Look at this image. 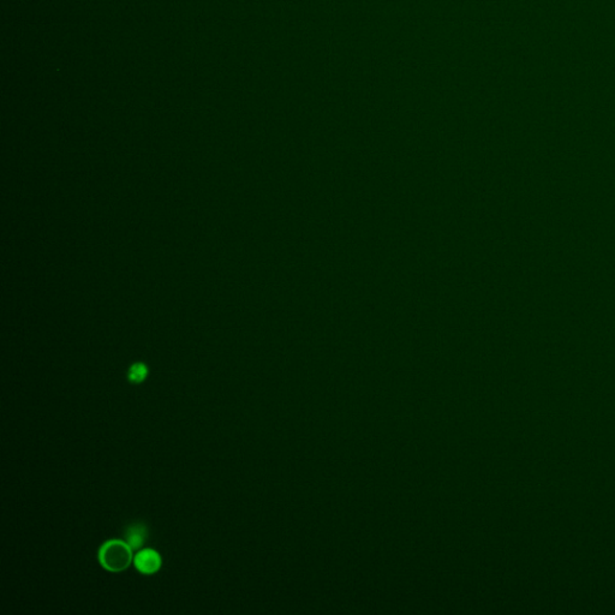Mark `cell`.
Returning <instances> with one entry per match:
<instances>
[{
	"label": "cell",
	"mask_w": 615,
	"mask_h": 615,
	"mask_svg": "<svg viewBox=\"0 0 615 615\" xmlns=\"http://www.w3.org/2000/svg\"><path fill=\"white\" fill-rule=\"evenodd\" d=\"M99 561L107 571L120 572L130 566L132 549L125 541L110 539L99 549Z\"/></svg>",
	"instance_id": "1"
},
{
	"label": "cell",
	"mask_w": 615,
	"mask_h": 615,
	"mask_svg": "<svg viewBox=\"0 0 615 615\" xmlns=\"http://www.w3.org/2000/svg\"><path fill=\"white\" fill-rule=\"evenodd\" d=\"M134 564L139 572L151 576L160 569L163 561L160 554L154 549H144L136 554Z\"/></svg>",
	"instance_id": "2"
},
{
	"label": "cell",
	"mask_w": 615,
	"mask_h": 615,
	"mask_svg": "<svg viewBox=\"0 0 615 615\" xmlns=\"http://www.w3.org/2000/svg\"><path fill=\"white\" fill-rule=\"evenodd\" d=\"M125 542L130 546L132 551H137L144 547L148 539V527L144 523H132L127 525L124 531Z\"/></svg>",
	"instance_id": "3"
},
{
	"label": "cell",
	"mask_w": 615,
	"mask_h": 615,
	"mask_svg": "<svg viewBox=\"0 0 615 615\" xmlns=\"http://www.w3.org/2000/svg\"><path fill=\"white\" fill-rule=\"evenodd\" d=\"M148 368L144 363H135L131 366L130 369L127 371V379L131 384H141L144 380L147 379Z\"/></svg>",
	"instance_id": "4"
}]
</instances>
